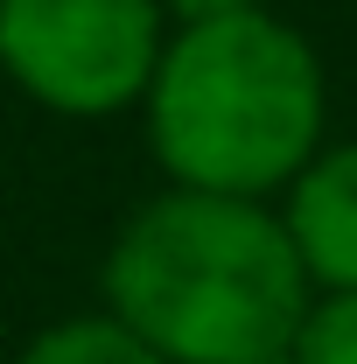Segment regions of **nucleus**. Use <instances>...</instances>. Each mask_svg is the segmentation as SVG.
Listing matches in <instances>:
<instances>
[{"instance_id": "obj_1", "label": "nucleus", "mask_w": 357, "mask_h": 364, "mask_svg": "<svg viewBox=\"0 0 357 364\" xmlns=\"http://www.w3.org/2000/svg\"><path fill=\"white\" fill-rule=\"evenodd\" d=\"M309 273L267 203L161 189L105 252V316L161 364H267L294 350Z\"/></svg>"}, {"instance_id": "obj_2", "label": "nucleus", "mask_w": 357, "mask_h": 364, "mask_svg": "<svg viewBox=\"0 0 357 364\" xmlns=\"http://www.w3.org/2000/svg\"><path fill=\"white\" fill-rule=\"evenodd\" d=\"M147 147L176 189L267 203L322 154V56L280 14L176 28L147 85Z\"/></svg>"}, {"instance_id": "obj_3", "label": "nucleus", "mask_w": 357, "mask_h": 364, "mask_svg": "<svg viewBox=\"0 0 357 364\" xmlns=\"http://www.w3.org/2000/svg\"><path fill=\"white\" fill-rule=\"evenodd\" d=\"M161 49V0H0V70L63 119L140 105Z\"/></svg>"}, {"instance_id": "obj_4", "label": "nucleus", "mask_w": 357, "mask_h": 364, "mask_svg": "<svg viewBox=\"0 0 357 364\" xmlns=\"http://www.w3.org/2000/svg\"><path fill=\"white\" fill-rule=\"evenodd\" d=\"M280 231L294 259L322 294H357V140L322 147L302 176L287 182Z\"/></svg>"}, {"instance_id": "obj_5", "label": "nucleus", "mask_w": 357, "mask_h": 364, "mask_svg": "<svg viewBox=\"0 0 357 364\" xmlns=\"http://www.w3.org/2000/svg\"><path fill=\"white\" fill-rule=\"evenodd\" d=\"M14 364H161V358L140 350L112 316H70L56 329H43Z\"/></svg>"}, {"instance_id": "obj_6", "label": "nucleus", "mask_w": 357, "mask_h": 364, "mask_svg": "<svg viewBox=\"0 0 357 364\" xmlns=\"http://www.w3.org/2000/svg\"><path fill=\"white\" fill-rule=\"evenodd\" d=\"M294 364H357V294H315L302 336H294Z\"/></svg>"}, {"instance_id": "obj_7", "label": "nucleus", "mask_w": 357, "mask_h": 364, "mask_svg": "<svg viewBox=\"0 0 357 364\" xmlns=\"http://www.w3.org/2000/svg\"><path fill=\"white\" fill-rule=\"evenodd\" d=\"M161 14L176 28H211V21H231V14H260V0H161Z\"/></svg>"}, {"instance_id": "obj_8", "label": "nucleus", "mask_w": 357, "mask_h": 364, "mask_svg": "<svg viewBox=\"0 0 357 364\" xmlns=\"http://www.w3.org/2000/svg\"><path fill=\"white\" fill-rule=\"evenodd\" d=\"M267 364H294V350H280V358H267Z\"/></svg>"}]
</instances>
